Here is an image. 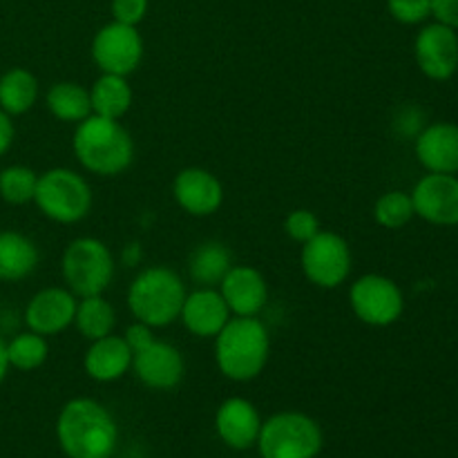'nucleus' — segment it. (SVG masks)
Here are the masks:
<instances>
[{
    "instance_id": "nucleus-1",
    "label": "nucleus",
    "mask_w": 458,
    "mask_h": 458,
    "mask_svg": "<svg viewBox=\"0 0 458 458\" xmlns=\"http://www.w3.org/2000/svg\"><path fill=\"white\" fill-rule=\"evenodd\" d=\"M56 437L70 458H110L119 441L114 419L101 403L74 398L58 414Z\"/></svg>"
},
{
    "instance_id": "nucleus-2",
    "label": "nucleus",
    "mask_w": 458,
    "mask_h": 458,
    "mask_svg": "<svg viewBox=\"0 0 458 458\" xmlns=\"http://www.w3.org/2000/svg\"><path fill=\"white\" fill-rule=\"evenodd\" d=\"M72 146L79 164L98 177H116L134 159V141L128 130L119 121L98 114H89L76 123Z\"/></svg>"
},
{
    "instance_id": "nucleus-3",
    "label": "nucleus",
    "mask_w": 458,
    "mask_h": 458,
    "mask_svg": "<svg viewBox=\"0 0 458 458\" xmlns=\"http://www.w3.org/2000/svg\"><path fill=\"white\" fill-rule=\"evenodd\" d=\"M271 340L258 316H235L215 335V360L228 380L249 383L258 378L268 362Z\"/></svg>"
},
{
    "instance_id": "nucleus-4",
    "label": "nucleus",
    "mask_w": 458,
    "mask_h": 458,
    "mask_svg": "<svg viewBox=\"0 0 458 458\" xmlns=\"http://www.w3.org/2000/svg\"><path fill=\"white\" fill-rule=\"evenodd\" d=\"M186 286L168 267H150L139 273L128 289V307L134 320L161 329L173 325L182 313Z\"/></svg>"
},
{
    "instance_id": "nucleus-5",
    "label": "nucleus",
    "mask_w": 458,
    "mask_h": 458,
    "mask_svg": "<svg viewBox=\"0 0 458 458\" xmlns=\"http://www.w3.org/2000/svg\"><path fill=\"white\" fill-rule=\"evenodd\" d=\"M61 273L76 298L103 295L114 280V258L97 237H79L63 250Z\"/></svg>"
},
{
    "instance_id": "nucleus-6",
    "label": "nucleus",
    "mask_w": 458,
    "mask_h": 458,
    "mask_svg": "<svg viewBox=\"0 0 458 458\" xmlns=\"http://www.w3.org/2000/svg\"><path fill=\"white\" fill-rule=\"evenodd\" d=\"M258 445L262 458H316L322 450V429L311 416L280 411L262 423Z\"/></svg>"
},
{
    "instance_id": "nucleus-7",
    "label": "nucleus",
    "mask_w": 458,
    "mask_h": 458,
    "mask_svg": "<svg viewBox=\"0 0 458 458\" xmlns=\"http://www.w3.org/2000/svg\"><path fill=\"white\" fill-rule=\"evenodd\" d=\"M36 206L45 217L58 224H76L85 219L92 208L89 183L70 168H52L38 174Z\"/></svg>"
},
{
    "instance_id": "nucleus-8",
    "label": "nucleus",
    "mask_w": 458,
    "mask_h": 458,
    "mask_svg": "<svg viewBox=\"0 0 458 458\" xmlns=\"http://www.w3.org/2000/svg\"><path fill=\"white\" fill-rule=\"evenodd\" d=\"M352 267V249L338 233L320 231L302 244V271L307 280L320 289H335L347 282Z\"/></svg>"
},
{
    "instance_id": "nucleus-9",
    "label": "nucleus",
    "mask_w": 458,
    "mask_h": 458,
    "mask_svg": "<svg viewBox=\"0 0 458 458\" xmlns=\"http://www.w3.org/2000/svg\"><path fill=\"white\" fill-rule=\"evenodd\" d=\"M349 302L360 322L369 327H389L403 316L405 298L392 277L367 273L353 282Z\"/></svg>"
},
{
    "instance_id": "nucleus-10",
    "label": "nucleus",
    "mask_w": 458,
    "mask_h": 458,
    "mask_svg": "<svg viewBox=\"0 0 458 458\" xmlns=\"http://www.w3.org/2000/svg\"><path fill=\"white\" fill-rule=\"evenodd\" d=\"M92 58L101 74H132L143 58L141 34L137 27L112 21L94 36Z\"/></svg>"
},
{
    "instance_id": "nucleus-11",
    "label": "nucleus",
    "mask_w": 458,
    "mask_h": 458,
    "mask_svg": "<svg viewBox=\"0 0 458 458\" xmlns=\"http://www.w3.org/2000/svg\"><path fill=\"white\" fill-rule=\"evenodd\" d=\"M414 213L437 226H458V179L429 173L411 191Z\"/></svg>"
},
{
    "instance_id": "nucleus-12",
    "label": "nucleus",
    "mask_w": 458,
    "mask_h": 458,
    "mask_svg": "<svg viewBox=\"0 0 458 458\" xmlns=\"http://www.w3.org/2000/svg\"><path fill=\"white\" fill-rule=\"evenodd\" d=\"M414 54L425 76L432 81H447L458 70L456 30L438 21L425 25L416 36Z\"/></svg>"
},
{
    "instance_id": "nucleus-13",
    "label": "nucleus",
    "mask_w": 458,
    "mask_h": 458,
    "mask_svg": "<svg viewBox=\"0 0 458 458\" xmlns=\"http://www.w3.org/2000/svg\"><path fill=\"white\" fill-rule=\"evenodd\" d=\"M132 369L146 387L165 392L182 383L186 374V362L174 344L155 340L146 349L132 353Z\"/></svg>"
},
{
    "instance_id": "nucleus-14",
    "label": "nucleus",
    "mask_w": 458,
    "mask_h": 458,
    "mask_svg": "<svg viewBox=\"0 0 458 458\" xmlns=\"http://www.w3.org/2000/svg\"><path fill=\"white\" fill-rule=\"evenodd\" d=\"M173 195L177 204L195 217H208L224 204L222 182L206 168H183L174 177Z\"/></svg>"
},
{
    "instance_id": "nucleus-15",
    "label": "nucleus",
    "mask_w": 458,
    "mask_h": 458,
    "mask_svg": "<svg viewBox=\"0 0 458 458\" xmlns=\"http://www.w3.org/2000/svg\"><path fill=\"white\" fill-rule=\"evenodd\" d=\"M76 295L72 291L52 286L30 300L25 309V325L40 335H56L74 325Z\"/></svg>"
},
{
    "instance_id": "nucleus-16",
    "label": "nucleus",
    "mask_w": 458,
    "mask_h": 458,
    "mask_svg": "<svg viewBox=\"0 0 458 458\" xmlns=\"http://www.w3.org/2000/svg\"><path fill=\"white\" fill-rule=\"evenodd\" d=\"M231 316V309L224 302L222 293L217 289L199 286L192 293H186L179 320L197 338H215L226 327Z\"/></svg>"
},
{
    "instance_id": "nucleus-17",
    "label": "nucleus",
    "mask_w": 458,
    "mask_h": 458,
    "mask_svg": "<svg viewBox=\"0 0 458 458\" xmlns=\"http://www.w3.org/2000/svg\"><path fill=\"white\" fill-rule=\"evenodd\" d=\"M219 293L233 316H258L268 300V286L262 273L253 267H231L219 282Z\"/></svg>"
},
{
    "instance_id": "nucleus-18",
    "label": "nucleus",
    "mask_w": 458,
    "mask_h": 458,
    "mask_svg": "<svg viewBox=\"0 0 458 458\" xmlns=\"http://www.w3.org/2000/svg\"><path fill=\"white\" fill-rule=\"evenodd\" d=\"M215 428L219 438L233 450H249L258 443L262 419L258 410L246 398H228L219 405L215 416Z\"/></svg>"
},
{
    "instance_id": "nucleus-19",
    "label": "nucleus",
    "mask_w": 458,
    "mask_h": 458,
    "mask_svg": "<svg viewBox=\"0 0 458 458\" xmlns=\"http://www.w3.org/2000/svg\"><path fill=\"white\" fill-rule=\"evenodd\" d=\"M416 157L429 173H458V125L432 123L416 134Z\"/></svg>"
},
{
    "instance_id": "nucleus-20",
    "label": "nucleus",
    "mask_w": 458,
    "mask_h": 458,
    "mask_svg": "<svg viewBox=\"0 0 458 458\" xmlns=\"http://www.w3.org/2000/svg\"><path fill=\"white\" fill-rule=\"evenodd\" d=\"M85 371L97 383H114L121 376L132 369V349L123 340V335H103L92 340L85 352Z\"/></svg>"
},
{
    "instance_id": "nucleus-21",
    "label": "nucleus",
    "mask_w": 458,
    "mask_h": 458,
    "mask_svg": "<svg viewBox=\"0 0 458 458\" xmlns=\"http://www.w3.org/2000/svg\"><path fill=\"white\" fill-rule=\"evenodd\" d=\"M38 249L30 237L21 233H0V280H25L38 267Z\"/></svg>"
},
{
    "instance_id": "nucleus-22",
    "label": "nucleus",
    "mask_w": 458,
    "mask_h": 458,
    "mask_svg": "<svg viewBox=\"0 0 458 458\" xmlns=\"http://www.w3.org/2000/svg\"><path fill=\"white\" fill-rule=\"evenodd\" d=\"M89 103H92V114L121 121V116H125V112L132 106V88L128 83V76H98L89 88Z\"/></svg>"
},
{
    "instance_id": "nucleus-23",
    "label": "nucleus",
    "mask_w": 458,
    "mask_h": 458,
    "mask_svg": "<svg viewBox=\"0 0 458 458\" xmlns=\"http://www.w3.org/2000/svg\"><path fill=\"white\" fill-rule=\"evenodd\" d=\"M233 267V255L222 242H201L188 258V273L199 286H219Z\"/></svg>"
},
{
    "instance_id": "nucleus-24",
    "label": "nucleus",
    "mask_w": 458,
    "mask_h": 458,
    "mask_svg": "<svg viewBox=\"0 0 458 458\" xmlns=\"http://www.w3.org/2000/svg\"><path fill=\"white\" fill-rule=\"evenodd\" d=\"M47 110L56 116L58 121L65 123H81L92 114V103H89V89H85L81 83L74 81H58L49 88Z\"/></svg>"
},
{
    "instance_id": "nucleus-25",
    "label": "nucleus",
    "mask_w": 458,
    "mask_h": 458,
    "mask_svg": "<svg viewBox=\"0 0 458 458\" xmlns=\"http://www.w3.org/2000/svg\"><path fill=\"white\" fill-rule=\"evenodd\" d=\"M36 98H38V81L31 72L13 67L0 76V110L7 112L9 116L30 112Z\"/></svg>"
},
{
    "instance_id": "nucleus-26",
    "label": "nucleus",
    "mask_w": 458,
    "mask_h": 458,
    "mask_svg": "<svg viewBox=\"0 0 458 458\" xmlns=\"http://www.w3.org/2000/svg\"><path fill=\"white\" fill-rule=\"evenodd\" d=\"M74 325L83 338L92 340L110 335L116 325V313L103 295H88V298L76 300V313H74Z\"/></svg>"
},
{
    "instance_id": "nucleus-27",
    "label": "nucleus",
    "mask_w": 458,
    "mask_h": 458,
    "mask_svg": "<svg viewBox=\"0 0 458 458\" xmlns=\"http://www.w3.org/2000/svg\"><path fill=\"white\" fill-rule=\"evenodd\" d=\"M49 344L45 335L27 331V334L16 335L12 343L7 344V358L9 367H16L21 371H34L47 360Z\"/></svg>"
},
{
    "instance_id": "nucleus-28",
    "label": "nucleus",
    "mask_w": 458,
    "mask_h": 458,
    "mask_svg": "<svg viewBox=\"0 0 458 458\" xmlns=\"http://www.w3.org/2000/svg\"><path fill=\"white\" fill-rule=\"evenodd\" d=\"M36 183L38 174L27 165H9L0 173V197L7 204L22 206L27 201H34Z\"/></svg>"
},
{
    "instance_id": "nucleus-29",
    "label": "nucleus",
    "mask_w": 458,
    "mask_h": 458,
    "mask_svg": "<svg viewBox=\"0 0 458 458\" xmlns=\"http://www.w3.org/2000/svg\"><path fill=\"white\" fill-rule=\"evenodd\" d=\"M414 201H411V195L403 191H392L385 192L374 206V217L376 222L383 228H403L405 224L411 222L414 217Z\"/></svg>"
},
{
    "instance_id": "nucleus-30",
    "label": "nucleus",
    "mask_w": 458,
    "mask_h": 458,
    "mask_svg": "<svg viewBox=\"0 0 458 458\" xmlns=\"http://www.w3.org/2000/svg\"><path fill=\"white\" fill-rule=\"evenodd\" d=\"M284 231L293 242L307 244L311 237H316L318 233H320V219H318V215L313 213V210L298 208L293 210V213L286 215Z\"/></svg>"
},
{
    "instance_id": "nucleus-31",
    "label": "nucleus",
    "mask_w": 458,
    "mask_h": 458,
    "mask_svg": "<svg viewBox=\"0 0 458 458\" xmlns=\"http://www.w3.org/2000/svg\"><path fill=\"white\" fill-rule=\"evenodd\" d=\"M387 7L403 25H419L432 16V0H387Z\"/></svg>"
},
{
    "instance_id": "nucleus-32",
    "label": "nucleus",
    "mask_w": 458,
    "mask_h": 458,
    "mask_svg": "<svg viewBox=\"0 0 458 458\" xmlns=\"http://www.w3.org/2000/svg\"><path fill=\"white\" fill-rule=\"evenodd\" d=\"M148 0H112V16L116 22L137 27L146 18Z\"/></svg>"
},
{
    "instance_id": "nucleus-33",
    "label": "nucleus",
    "mask_w": 458,
    "mask_h": 458,
    "mask_svg": "<svg viewBox=\"0 0 458 458\" xmlns=\"http://www.w3.org/2000/svg\"><path fill=\"white\" fill-rule=\"evenodd\" d=\"M152 331H155L152 327L143 325V322L137 320L134 325H130L128 329H125L123 340L128 343V347L132 349V353H137V352H141V349H146L150 343H155L157 338Z\"/></svg>"
},
{
    "instance_id": "nucleus-34",
    "label": "nucleus",
    "mask_w": 458,
    "mask_h": 458,
    "mask_svg": "<svg viewBox=\"0 0 458 458\" xmlns=\"http://www.w3.org/2000/svg\"><path fill=\"white\" fill-rule=\"evenodd\" d=\"M432 16L443 25L458 30V0H432Z\"/></svg>"
},
{
    "instance_id": "nucleus-35",
    "label": "nucleus",
    "mask_w": 458,
    "mask_h": 458,
    "mask_svg": "<svg viewBox=\"0 0 458 458\" xmlns=\"http://www.w3.org/2000/svg\"><path fill=\"white\" fill-rule=\"evenodd\" d=\"M13 143V123L7 112L0 110V157L9 150Z\"/></svg>"
},
{
    "instance_id": "nucleus-36",
    "label": "nucleus",
    "mask_w": 458,
    "mask_h": 458,
    "mask_svg": "<svg viewBox=\"0 0 458 458\" xmlns=\"http://www.w3.org/2000/svg\"><path fill=\"white\" fill-rule=\"evenodd\" d=\"M123 259H125V264H128V267H134V264H137L139 259H141V246H139V244H130L128 249L123 250Z\"/></svg>"
},
{
    "instance_id": "nucleus-37",
    "label": "nucleus",
    "mask_w": 458,
    "mask_h": 458,
    "mask_svg": "<svg viewBox=\"0 0 458 458\" xmlns=\"http://www.w3.org/2000/svg\"><path fill=\"white\" fill-rule=\"evenodd\" d=\"M7 369H9V358H7V344L0 340V383L4 380V376H7Z\"/></svg>"
}]
</instances>
